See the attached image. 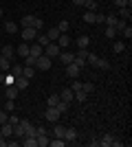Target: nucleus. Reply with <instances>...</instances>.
Instances as JSON below:
<instances>
[{
  "mask_svg": "<svg viewBox=\"0 0 132 147\" xmlns=\"http://www.w3.org/2000/svg\"><path fill=\"white\" fill-rule=\"evenodd\" d=\"M7 121H9V112L0 110V125H2V123H7Z\"/></svg>",
  "mask_w": 132,
  "mask_h": 147,
  "instance_id": "de8ad7c7",
  "label": "nucleus"
},
{
  "mask_svg": "<svg viewBox=\"0 0 132 147\" xmlns=\"http://www.w3.org/2000/svg\"><path fill=\"white\" fill-rule=\"evenodd\" d=\"M9 70H11V59H7V57H2L0 55V73H9Z\"/></svg>",
  "mask_w": 132,
  "mask_h": 147,
  "instance_id": "4468645a",
  "label": "nucleus"
},
{
  "mask_svg": "<svg viewBox=\"0 0 132 147\" xmlns=\"http://www.w3.org/2000/svg\"><path fill=\"white\" fill-rule=\"evenodd\" d=\"M88 53H90L88 49H79V51L75 53V57H79V59H86V57H88Z\"/></svg>",
  "mask_w": 132,
  "mask_h": 147,
  "instance_id": "c03bdc74",
  "label": "nucleus"
},
{
  "mask_svg": "<svg viewBox=\"0 0 132 147\" xmlns=\"http://www.w3.org/2000/svg\"><path fill=\"white\" fill-rule=\"evenodd\" d=\"M13 108H16V103H13V99H7V103L0 108V110H5V112H13Z\"/></svg>",
  "mask_w": 132,
  "mask_h": 147,
  "instance_id": "473e14b6",
  "label": "nucleus"
},
{
  "mask_svg": "<svg viewBox=\"0 0 132 147\" xmlns=\"http://www.w3.org/2000/svg\"><path fill=\"white\" fill-rule=\"evenodd\" d=\"M60 117H62V112L57 110L55 105H49V108L44 110V119H46L49 123H55V121H60Z\"/></svg>",
  "mask_w": 132,
  "mask_h": 147,
  "instance_id": "f257e3e1",
  "label": "nucleus"
},
{
  "mask_svg": "<svg viewBox=\"0 0 132 147\" xmlns=\"http://www.w3.org/2000/svg\"><path fill=\"white\" fill-rule=\"evenodd\" d=\"M97 68H101V70H108V68H110L108 59H101V57H99V61H97Z\"/></svg>",
  "mask_w": 132,
  "mask_h": 147,
  "instance_id": "37998d69",
  "label": "nucleus"
},
{
  "mask_svg": "<svg viewBox=\"0 0 132 147\" xmlns=\"http://www.w3.org/2000/svg\"><path fill=\"white\" fill-rule=\"evenodd\" d=\"M0 55L7 57V59H13V55H16V49H13V46H9V44H5V46H2V51H0Z\"/></svg>",
  "mask_w": 132,
  "mask_h": 147,
  "instance_id": "ddd939ff",
  "label": "nucleus"
},
{
  "mask_svg": "<svg viewBox=\"0 0 132 147\" xmlns=\"http://www.w3.org/2000/svg\"><path fill=\"white\" fill-rule=\"evenodd\" d=\"M68 29H70L68 20H60V22H57V31H60V33H66Z\"/></svg>",
  "mask_w": 132,
  "mask_h": 147,
  "instance_id": "cd10ccee",
  "label": "nucleus"
},
{
  "mask_svg": "<svg viewBox=\"0 0 132 147\" xmlns=\"http://www.w3.org/2000/svg\"><path fill=\"white\" fill-rule=\"evenodd\" d=\"M49 145L51 147H64L66 141H64V138H53V141H49Z\"/></svg>",
  "mask_w": 132,
  "mask_h": 147,
  "instance_id": "f704fd0d",
  "label": "nucleus"
},
{
  "mask_svg": "<svg viewBox=\"0 0 132 147\" xmlns=\"http://www.w3.org/2000/svg\"><path fill=\"white\" fill-rule=\"evenodd\" d=\"M0 134L5 136V138H11V136H13V125H11L9 121L2 123V125H0Z\"/></svg>",
  "mask_w": 132,
  "mask_h": 147,
  "instance_id": "0eeeda50",
  "label": "nucleus"
},
{
  "mask_svg": "<svg viewBox=\"0 0 132 147\" xmlns=\"http://www.w3.org/2000/svg\"><path fill=\"white\" fill-rule=\"evenodd\" d=\"M84 7H86L88 11H95V13H97V9H99L97 0H86V2H84Z\"/></svg>",
  "mask_w": 132,
  "mask_h": 147,
  "instance_id": "a878e982",
  "label": "nucleus"
},
{
  "mask_svg": "<svg viewBox=\"0 0 132 147\" xmlns=\"http://www.w3.org/2000/svg\"><path fill=\"white\" fill-rule=\"evenodd\" d=\"M70 90H73V92H77V90H82V81H73V86H70Z\"/></svg>",
  "mask_w": 132,
  "mask_h": 147,
  "instance_id": "09e8293b",
  "label": "nucleus"
},
{
  "mask_svg": "<svg viewBox=\"0 0 132 147\" xmlns=\"http://www.w3.org/2000/svg\"><path fill=\"white\" fill-rule=\"evenodd\" d=\"M51 64H53V59H51V57L40 55L38 59H35V70H49V68H51Z\"/></svg>",
  "mask_w": 132,
  "mask_h": 147,
  "instance_id": "7ed1b4c3",
  "label": "nucleus"
},
{
  "mask_svg": "<svg viewBox=\"0 0 132 147\" xmlns=\"http://www.w3.org/2000/svg\"><path fill=\"white\" fill-rule=\"evenodd\" d=\"M35 138H38V147H46V145H49V141H51L46 134H38Z\"/></svg>",
  "mask_w": 132,
  "mask_h": 147,
  "instance_id": "bb28decb",
  "label": "nucleus"
},
{
  "mask_svg": "<svg viewBox=\"0 0 132 147\" xmlns=\"http://www.w3.org/2000/svg\"><path fill=\"white\" fill-rule=\"evenodd\" d=\"M60 61H62L64 66H66V64H73V61H75V53H60Z\"/></svg>",
  "mask_w": 132,
  "mask_h": 147,
  "instance_id": "dca6fc26",
  "label": "nucleus"
},
{
  "mask_svg": "<svg viewBox=\"0 0 132 147\" xmlns=\"http://www.w3.org/2000/svg\"><path fill=\"white\" fill-rule=\"evenodd\" d=\"M79 73H82V68L77 66L75 61H73V64H66V75H68L70 79H77V77H79Z\"/></svg>",
  "mask_w": 132,
  "mask_h": 147,
  "instance_id": "423d86ee",
  "label": "nucleus"
},
{
  "mask_svg": "<svg viewBox=\"0 0 132 147\" xmlns=\"http://www.w3.org/2000/svg\"><path fill=\"white\" fill-rule=\"evenodd\" d=\"M70 42H73V40H70L68 35L60 33V37H57V46H60V49H66V46H70Z\"/></svg>",
  "mask_w": 132,
  "mask_h": 147,
  "instance_id": "2eb2a0df",
  "label": "nucleus"
},
{
  "mask_svg": "<svg viewBox=\"0 0 132 147\" xmlns=\"http://www.w3.org/2000/svg\"><path fill=\"white\" fill-rule=\"evenodd\" d=\"M9 123H11V125H16V123H20V119L16 117V114H11V117H9Z\"/></svg>",
  "mask_w": 132,
  "mask_h": 147,
  "instance_id": "3c124183",
  "label": "nucleus"
},
{
  "mask_svg": "<svg viewBox=\"0 0 132 147\" xmlns=\"http://www.w3.org/2000/svg\"><path fill=\"white\" fill-rule=\"evenodd\" d=\"M126 24H128L126 20H121V18H117V22H114V29H117V33H121V31L126 29Z\"/></svg>",
  "mask_w": 132,
  "mask_h": 147,
  "instance_id": "2f4dec72",
  "label": "nucleus"
},
{
  "mask_svg": "<svg viewBox=\"0 0 132 147\" xmlns=\"http://www.w3.org/2000/svg\"><path fill=\"white\" fill-rule=\"evenodd\" d=\"M35 40H38V44H40V46H46V44L51 42L49 37H46V33H44V35H40V33H38V37H35Z\"/></svg>",
  "mask_w": 132,
  "mask_h": 147,
  "instance_id": "e433bc0d",
  "label": "nucleus"
},
{
  "mask_svg": "<svg viewBox=\"0 0 132 147\" xmlns=\"http://www.w3.org/2000/svg\"><path fill=\"white\" fill-rule=\"evenodd\" d=\"M88 44H90V37L88 35H79L77 37V49H88Z\"/></svg>",
  "mask_w": 132,
  "mask_h": 147,
  "instance_id": "a211bd4d",
  "label": "nucleus"
},
{
  "mask_svg": "<svg viewBox=\"0 0 132 147\" xmlns=\"http://www.w3.org/2000/svg\"><path fill=\"white\" fill-rule=\"evenodd\" d=\"M16 53H18L20 57H26V55H29V42H22L18 49H16Z\"/></svg>",
  "mask_w": 132,
  "mask_h": 147,
  "instance_id": "aec40b11",
  "label": "nucleus"
},
{
  "mask_svg": "<svg viewBox=\"0 0 132 147\" xmlns=\"http://www.w3.org/2000/svg\"><path fill=\"white\" fill-rule=\"evenodd\" d=\"M75 138H77V129L75 127H66L64 129V141L66 143H73Z\"/></svg>",
  "mask_w": 132,
  "mask_h": 147,
  "instance_id": "9b49d317",
  "label": "nucleus"
},
{
  "mask_svg": "<svg viewBox=\"0 0 132 147\" xmlns=\"http://www.w3.org/2000/svg\"><path fill=\"white\" fill-rule=\"evenodd\" d=\"M0 18H2V9H0Z\"/></svg>",
  "mask_w": 132,
  "mask_h": 147,
  "instance_id": "6e6d98bb",
  "label": "nucleus"
},
{
  "mask_svg": "<svg viewBox=\"0 0 132 147\" xmlns=\"http://www.w3.org/2000/svg\"><path fill=\"white\" fill-rule=\"evenodd\" d=\"M0 84H5V73H0Z\"/></svg>",
  "mask_w": 132,
  "mask_h": 147,
  "instance_id": "5fc2aeb1",
  "label": "nucleus"
},
{
  "mask_svg": "<svg viewBox=\"0 0 132 147\" xmlns=\"http://www.w3.org/2000/svg\"><path fill=\"white\" fill-rule=\"evenodd\" d=\"M46 37H49L51 42H57V37H60V31H57V26H53V29L46 31Z\"/></svg>",
  "mask_w": 132,
  "mask_h": 147,
  "instance_id": "4be33fe9",
  "label": "nucleus"
},
{
  "mask_svg": "<svg viewBox=\"0 0 132 147\" xmlns=\"http://www.w3.org/2000/svg\"><path fill=\"white\" fill-rule=\"evenodd\" d=\"M75 99H77V101H79V103H84V101H86V99H88V94H86V92H84V90H77V92H75Z\"/></svg>",
  "mask_w": 132,
  "mask_h": 147,
  "instance_id": "4c0bfd02",
  "label": "nucleus"
},
{
  "mask_svg": "<svg viewBox=\"0 0 132 147\" xmlns=\"http://www.w3.org/2000/svg\"><path fill=\"white\" fill-rule=\"evenodd\" d=\"M18 94H20V90L13 86V84L5 88V97H7V99H13V101H16V97H18Z\"/></svg>",
  "mask_w": 132,
  "mask_h": 147,
  "instance_id": "f8f14e48",
  "label": "nucleus"
},
{
  "mask_svg": "<svg viewBox=\"0 0 132 147\" xmlns=\"http://www.w3.org/2000/svg\"><path fill=\"white\" fill-rule=\"evenodd\" d=\"M57 101H60V94H51L46 99V105H57Z\"/></svg>",
  "mask_w": 132,
  "mask_h": 147,
  "instance_id": "79ce46f5",
  "label": "nucleus"
},
{
  "mask_svg": "<svg viewBox=\"0 0 132 147\" xmlns=\"http://www.w3.org/2000/svg\"><path fill=\"white\" fill-rule=\"evenodd\" d=\"M13 136H16V138H22V136H24V129H22V125H20V123H16V125H13Z\"/></svg>",
  "mask_w": 132,
  "mask_h": 147,
  "instance_id": "7c9ffc66",
  "label": "nucleus"
},
{
  "mask_svg": "<svg viewBox=\"0 0 132 147\" xmlns=\"http://www.w3.org/2000/svg\"><path fill=\"white\" fill-rule=\"evenodd\" d=\"M60 53H62V49L57 46V42H49L46 46H44V55H46V57H51V59L60 57Z\"/></svg>",
  "mask_w": 132,
  "mask_h": 147,
  "instance_id": "f03ea898",
  "label": "nucleus"
},
{
  "mask_svg": "<svg viewBox=\"0 0 132 147\" xmlns=\"http://www.w3.org/2000/svg\"><path fill=\"white\" fill-rule=\"evenodd\" d=\"M40 31H35L33 26H26V29H22V42H31V40H35L38 37Z\"/></svg>",
  "mask_w": 132,
  "mask_h": 147,
  "instance_id": "20e7f679",
  "label": "nucleus"
},
{
  "mask_svg": "<svg viewBox=\"0 0 132 147\" xmlns=\"http://www.w3.org/2000/svg\"><path fill=\"white\" fill-rule=\"evenodd\" d=\"M60 99H62V101H66V103H70V101L75 99V92L70 90V88H64V90L60 92Z\"/></svg>",
  "mask_w": 132,
  "mask_h": 147,
  "instance_id": "9d476101",
  "label": "nucleus"
},
{
  "mask_svg": "<svg viewBox=\"0 0 132 147\" xmlns=\"http://www.w3.org/2000/svg\"><path fill=\"white\" fill-rule=\"evenodd\" d=\"M20 141H7V147H18Z\"/></svg>",
  "mask_w": 132,
  "mask_h": 147,
  "instance_id": "603ef678",
  "label": "nucleus"
},
{
  "mask_svg": "<svg viewBox=\"0 0 132 147\" xmlns=\"http://www.w3.org/2000/svg\"><path fill=\"white\" fill-rule=\"evenodd\" d=\"M64 125H60V123L55 121V127H53V134H55V138H64Z\"/></svg>",
  "mask_w": 132,
  "mask_h": 147,
  "instance_id": "5701e85b",
  "label": "nucleus"
},
{
  "mask_svg": "<svg viewBox=\"0 0 132 147\" xmlns=\"http://www.w3.org/2000/svg\"><path fill=\"white\" fill-rule=\"evenodd\" d=\"M112 51H114V53H123V51H126V44H123V42H114Z\"/></svg>",
  "mask_w": 132,
  "mask_h": 147,
  "instance_id": "58836bf2",
  "label": "nucleus"
},
{
  "mask_svg": "<svg viewBox=\"0 0 132 147\" xmlns=\"http://www.w3.org/2000/svg\"><path fill=\"white\" fill-rule=\"evenodd\" d=\"M13 86L18 88L20 92L24 90V88H29V79H26V77H22V75H20V77H16V81H13Z\"/></svg>",
  "mask_w": 132,
  "mask_h": 147,
  "instance_id": "1a4fd4ad",
  "label": "nucleus"
},
{
  "mask_svg": "<svg viewBox=\"0 0 132 147\" xmlns=\"http://www.w3.org/2000/svg\"><path fill=\"white\" fill-rule=\"evenodd\" d=\"M20 145L22 147H38V138L33 134H24L22 138H20Z\"/></svg>",
  "mask_w": 132,
  "mask_h": 147,
  "instance_id": "39448f33",
  "label": "nucleus"
},
{
  "mask_svg": "<svg viewBox=\"0 0 132 147\" xmlns=\"http://www.w3.org/2000/svg\"><path fill=\"white\" fill-rule=\"evenodd\" d=\"M22 77H26V79L31 81L33 77H35V68H33V66H24V68H22Z\"/></svg>",
  "mask_w": 132,
  "mask_h": 147,
  "instance_id": "6ab92c4d",
  "label": "nucleus"
},
{
  "mask_svg": "<svg viewBox=\"0 0 132 147\" xmlns=\"http://www.w3.org/2000/svg\"><path fill=\"white\" fill-rule=\"evenodd\" d=\"M114 22H117V16H106V20H104L106 26H114Z\"/></svg>",
  "mask_w": 132,
  "mask_h": 147,
  "instance_id": "a19ab883",
  "label": "nucleus"
},
{
  "mask_svg": "<svg viewBox=\"0 0 132 147\" xmlns=\"http://www.w3.org/2000/svg\"><path fill=\"white\" fill-rule=\"evenodd\" d=\"M84 22H88V24H95V22H97V13H95V11L84 13Z\"/></svg>",
  "mask_w": 132,
  "mask_h": 147,
  "instance_id": "b1692460",
  "label": "nucleus"
},
{
  "mask_svg": "<svg viewBox=\"0 0 132 147\" xmlns=\"http://www.w3.org/2000/svg\"><path fill=\"white\" fill-rule=\"evenodd\" d=\"M9 73H11L13 77H20V75H22V64H16V66H11V70H9Z\"/></svg>",
  "mask_w": 132,
  "mask_h": 147,
  "instance_id": "72a5a7b5",
  "label": "nucleus"
},
{
  "mask_svg": "<svg viewBox=\"0 0 132 147\" xmlns=\"http://www.w3.org/2000/svg\"><path fill=\"white\" fill-rule=\"evenodd\" d=\"M114 7H132V0H112Z\"/></svg>",
  "mask_w": 132,
  "mask_h": 147,
  "instance_id": "ea45409f",
  "label": "nucleus"
},
{
  "mask_svg": "<svg viewBox=\"0 0 132 147\" xmlns=\"http://www.w3.org/2000/svg\"><path fill=\"white\" fill-rule=\"evenodd\" d=\"M68 105H70V103H66V101H62V99H60V101H57V105H55V108H57V110H60V112H62V114H64V112L68 110Z\"/></svg>",
  "mask_w": 132,
  "mask_h": 147,
  "instance_id": "c9c22d12",
  "label": "nucleus"
},
{
  "mask_svg": "<svg viewBox=\"0 0 132 147\" xmlns=\"http://www.w3.org/2000/svg\"><path fill=\"white\" fill-rule=\"evenodd\" d=\"M5 31L7 33H18V24H16V22H5Z\"/></svg>",
  "mask_w": 132,
  "mask_h": 147,
  "instance_id": "c756f323",
  "label": "nucleus"
},
{
  "mask_svg": "<svg viewBox=\"0 0 132 147\" xmlns=\"http://www.w3.org/2000/svg\"><path fill=\"white\" fill-rule=\"evenodd\" d=\"M104 35H106L108 40H114V37L119 35V33H117V29H114V26H106V31H104Z\"/></svg>",
  "mask_w": 132,
  "mask_h": 147,
  "instance_id": "393cba45",
  "label": "nucleus"
},
{
  "mask_svg": "<svg viewBox=\"0 0 132 147\" xmlns=\"http://www.w3.org/2000/svg\"><path fill=\"white\" fill-rule=\"evenodd\" d=\"M73 2H75L77 7H84V2H86V0H73Z\"/></svg>",
  "mask_w": 132,
  "mask_h": 147,
  "instance_id": "864d4df0",
  "label": "nucleus"
},
{
  "mask_svg": "<svg viewBox=\"0 0 132 147\" xmlns=\"http://www.w3.org/2000/svg\"><path fill=\"white\" fill-rule=\"evenodd\" d=\"M119 18H121V20H126V22L132 18V11H130V7H119Z\"/></svg>",
  "mask_w": 132,
  "mask_h": 147,
  "instance_id": "f3484780",
  "label": "nucleus"
},
{
  "mask_svg": "<svg viewBox=\"0 0 132 147\" xmlns=\"http://www.w3.org/2000/svg\"><path fill=\"white\" fill-rule=\"evenodd\" d=\"M0 138H2V134H0Z\"/></svg>",
  "mask_w": 132,
  "mask_h": 147,
  "instance_id": "4d7b16f0",
  "label": "nucleus"
},
{
  "mask_svg": "<svg viewBox=\"0 0 132 147\" xmlns=\"http://www.w3.org/2000/svg\"><path fill=\"white\" fill-rule=\"evenodd\" d=\"M29 55L31 57H35V59H38L40 55H44V46H40L38 42L33 44V46H29Z\"/></svg>",
  "mask_w": 132,
  "mask_h": 147,
  "instance_id": "6e6552de",
  "label": "nucleus"
},
{
  "mask_svg": "<svg viewBox=\"0 0 132 147\" xmlns=\"http://www.w3.org/2000/svg\"><path fill=\"white\" fill-rule=\"evenodd\" d=\"M33 20H35V16H24V18H22V22H20V24H22V29L33 26Z\"/></svg>",
  "mask_w": 132,
  "mask_h": 147,
  "instance_id": "c85d7f7f",
  "label": "nucleus"
},
{
  "mask_svg": "<svg viewBox=\"0 0 132 147\" xmlns=\"http://www.w3.org/2000/svg\"><path fill=\"white\" fill-rule=\"evenodd\" d=\"M42 26H44L42 18H35V20H33V29H35V31H40V29H42Z\"/></svg>",
  "mask_w": 132,
  "mask_h": 147,
  "instance_id": "49530a36",
  "label": "nucleus"
},
{
  "mask_svg": "<svg viewBox=\"0 0 132 147\" xmlns=\"http://www.w3.org/2000/svg\"><path fill=\"white\" fill-rule=\"evenodd\" d=\"M82 90L86 92V94H90V92H93V84H82Z\"/></svg>",
  "mask_w": 132,
  "mask_h": 147,
  "instance_id": "8fccbe9b",
  "label": "nucleus"
},
{
  "mask_svg": "<svg viewBox=\"0 0 132 147\" xmlns=\"http://www.w3.org/2000/svg\"><path fill=\"white\" fill-rule=\"evenodd\" d=\"M119 35H123V37H128V40H130V37H132V26H130V24H126V29L121 31Z\"/></svg>",
  "mask_w": 132,
  "mask_h": 147,
  "instance_id": "a18cd8bd",
  "label": "nucleus"
},
{
  "mask_svg": "<svg viewBox=\"0 0 132 147\" xmlns=\"http://www.w3.org/2000/svg\"><path fill=\"white\" fill-rule=\"evenodd\" d=\"M112 141H114L112 134H104V136H101V141H99V145L101 147H110V145H112Z\"/></svg>",
  "mask_w": 132,
  "mask_h": 147,
  "instance_id": "412c9836",
  "label": "nucleus"
}]
</instances>
